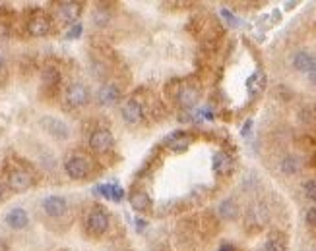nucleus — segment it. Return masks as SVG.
Returning <instances> with one entry per match:
<instances>
[{
	"mask_svg": "<svg viewBox=\"0 0 316 251\" xmlns=\"http://www.w3.org/2000/svg\"><path fill=\"white\" fill-rule=\"evenodd\" d=\"M41 128L54 139H68L70 137V128L64 120L56 118V116H43L41 118Z\"/></svg>",
	"mask_w": 316,
	"mask_h": 251,
	"instance_id": "obj_1",
	"label": "nucleus"
},
{
	"mask_svg": "<svg viewBox=\"0 0 316 251\" xmlns=\"http://www.w3.org/2000/svg\"><path fill=\"white\" fill-rule=\"evenodd\" d=\"M64 170H66V174H68L70 178L82 180V178H86L88 172H90V160H88L86 156H82V154H72V156L66 158Z\"/></svg>",
	"mask_w": 316,
	"mask_h": 251,
	"instance_id": "obj_2",
	"label": "nucleus"
},
{
	"mask_svg": "<svg viewBox=\"0 0 316 251\" xmlns=\"http://www.w3.org/2000/svg\"><path fill=\"white\" fill-rule=\"evenodd\" d=\"M64 100L70 108H80L90 100V91L84 83H70L64 93Z\"/></svg>",
	"mask_w": 316,
	"mask_h": 251,
	"instance_id": "obj_3",
	"label": "nucleus"
},
{
	"mask_svg": "<svg viewBox=\"0 0 316 251\" xmlns=\"http://www.w3.org/2000/svg\"><path fill=\"white\" fill-rule=\"evenodd\" d=\"M86 228H88V232L93 234V236L105 234L107 228H109V214H107L105 211H101V209L91 211V212L88 214V218H86Z\"/></svg>",
	"mask_w": 316,
	"mask_h": 251,
	"instance_id": "obj_4",
	"label": "nucleus"
},
{
	"mask_svg": "<svg viewBox=\"0 0 316 251\" xmlns=\"http://www.w3.org/2000/svg\"><path fill=\"white\" fill-rule=\"evenodd\" d=\"M31 186H33V178H31L29 172L18 168V170H12V172L8 174V188H10L12 192H18V193H20V192L29 190Z\"/></svg>",
	"mask_w": 316,
	"mask_h": 251,
	"instance_id": "obj_5",
	"label": "nucleus"
},
{
	"mask_svg": "<svg viewBox=\"0 0 316 251\" xmlns=\"http://www.w3.org/2000/svg\"><path fill=\"white\" fill-rule=\"evenodd\" d=\"M90 147L95 151V153H107L113 147V135L111 132L105 128H99L95 130L91 135H90Z\"/></svg>",
	"mask_w": 316,
	"mask_h": 251,
	"instance_id": "obj_6",
	"label": "nucleus"
},
{
	"mask_svg": "<svg viewBox=\"0 0 316 251\" xmlns=\"http://www.w3.org/2000/svg\"><path fill=\"white\" fill-rule=\"evenodd\" d=\"M120 114H122V120H124L128 126H136V124H140V122H142V116H144V112H142V104H140L136 99L126 100V102L122 104Z\"/></svg>",
	"mask_w": 316,
	"mask_h": 251,
	"instance_id": "obj_7",
	"label": "nucleus"
},
{
	"mask_svg": "<svg viewBox=\"0 0 316 251\" xmlns=\"http://www.w3.org/2000/svg\"><path fill=\"white\" fill-rule=\"evenodd\" d=\"M66 209H68V203H66V199L62 195H49V197L43 199V211L51 218L62 216L66 212Z\"/></svg>",
	"mask_w": 316,
	"mask_h": 251,
	"instance_id": "obj_8",
	"label": "nucleus"
},
{
	"mask_svg": "<svg viewBox=\"0 0 316 251\" xmlns=\"http://www.w3.org/2000/svg\"><path fill=\"white\" fill-rule=\"evenodd\" d=\"M6 224H8L10 228H14V230H22V228H25V226L29 224V216H27L25 209H22V207H14V209H10V211H8V214H6Z\"/></svg>",
	"mask_w": 316,
	"mask_h": 251,
	"instance_id": "obj_9",
	"label": "nucleus"
},
{
	"mask_svg": "<svg viewBox=\"0 0 316 251\" xmlns=\"http://www.w3.org/2000/svg\"><path fill=\"white\" fill-rule=\"evenodd\" d=\"M27 31H29V35H33V37H45V35H49V31H51V21H49V18H45V16H35V18H31L29 23H27Z\"/></svg>",
	"mask_w": 316,
	"mask_h": 251,
	"instance_id": "obj_10",
	"label": "nucleus"
},
{
	"mask_svg": "<svg viewBox=\"0 0 316 251\" xmlns=\"http://www.w3.org/2000/svg\"><path fill=\"white\" fill-rule=\"evenodd\" d=\"M80 12H82V6L78 2H60L58 4V18L62 21H66V23L76 21Z\"/></svg>",
	"mask_w": 316,
	"mask_h": 251,
	"instance_id": "obj_11",
	"label": "nucleus"
},
{
	"mask_svg": "<svg viewBox=\"0 0 316 251\" xmlns=\"http://www.w3.org/2000/svg\"><path fill=\"white\" fill-rule=\"evenodd\" d=\"M118 97H120V89L114 83H107L97 93V100H99L101 106H113L118 100Z\"/></svg>",
	"mask_w": 316,
	"mask_h": 251,
	"instance_id": "obj_12",
	"label": "nucleus"
},
{
	"mask_svg": "<svg viewBox=\"0 0 316 251\" xmlns=\"http://www.w3.org/2000/svg\"><path fill=\"white\" fill-rule=\"evenodd\" d=\"M313 62H315V56H313L311 52H307V50H301V52H297V54L293 56V66H295V70H299V72H307V74H309Z\"/></svg>",
	"mask_w": 316,
	"mask_h": 251,
	"instance_id": "obj_13",
	"label": "nucleus"
},
{
	"mask_svg": "<svg viewBox=\"0 0 316 251\" xmlns=\"http://www.w3.org/2000/svg\"><path fill=\"white\" fill-rule=\"evenodd\" d=\"M264 85H266V74L260 72V70L254 72V74L248 77V81H247V89H248L250 95H258V93L264 89Z\"/></svg>",
	"mask_w": 316,
	"mask_h": 251,
	"instance_id": "obj_14",
	"label": "nucleus"
},
{
	"mask_svg": "<svg viewBox=\"0 0 316 251\" xmlns=\"http://www.w3.org/2000/svg\"><path fill=\"white\" fill-rule=\"evenodd\" d=\"M130 205L134 211H148L150 209V197L144 192H134L130 193Z\"/></svg>",
	"mask_w": 316,
	"mask_h": 251,
	"instance_id": "obj_15",
	"label": "nucleus"
},
{
	"mask_svg": "<svg viewBox=\"0 0 316 251\" xmlns=\"http://www.w3.org/2000/svg\"><path fill=\"white\" fill-rule=\"evenodd\" d=\"M237 212H239V207H237V203L233 199H225L221 201V205H219V214H221V218H225V220H233L235 216H237Z\"/></svg>",
	"mask_w": 316,
	"mask_h": 251,
	"instance_id": "obj_16",
	"label": "nucleus"
},
{
	"mask_svg": "<svg viewBox=\"0 0 316 251\" xmlns=\"http://www.w3.org/2000/svg\"><path fill=\"white\" fill-rule=\"evenodd\" d=\"M213 170L217 174H227L231 170V158L227 154H223V153H217L213 156Z\"/></svg>",
	"mask_w": 316,
	"mask_h": 251,
	"instance_id": "obj_17",
	"label": "nucleus"
},
{
	"mask_svg": "<svg viewBox=\"0 0 316 251\" xmlns=\"http://www.w3.org/2000/svg\"><path fill=\"white\" fill-rule=\"evenodd\" d=\"M198 100V91L194 87H184L181 93H179V102L182 106H192L194 102Z\"/></svg>",
	"mask_w": 316,
	"mask_h": 251,
	"instance_id": "obj_18",
	"label": "nucleus"
},
{
	"mask_svg": "<svg viewBox=\"0 0 316 251\" xmlns=\"http://www.w3.org/2000/svg\"><path fill=\"white\" fill-rule=\"evenodd\" d=\"M167 143H169V147H171L173 151H184L188 145H190V137L177 134V135L169 137V139H167Z\"/></svg>",
	"mask_w": 316,
	"mask_h": 251,
	"instance_id": "obj_19",
	"label": "nucleus"
},
{
	"mask_svg": "<svg viewBox=\"0 0 316 251\" xmlns=\"http://www.w3.org/2000/svg\"><path fill=\"white\" fill-rule=\"evenodd\" d=\"M41 79H43V83H45V85L53 87V85L58 83L60 74H58V70H56V68H45V70H43V74H41Z\"/></svg>",
	"mask_w": 316,
	"mask_h": 251,
	"instance_id": "obj_20",
	"label": "nucleus"
},
{
	"mask_svg": "<svg viewBox=\"0 0 316 251\" xmlns=\"http://www.w3.org/2000/svg\"><path fill=\"white\" fill-rule=\"evenodd\" d=\"M299 168H301V164H299L297 156H285L281 162V170L285 174H295V172H299Z\"/></svg>",
	"mask_w": 316,
	"mask_h": 251,
	"instance_id": "obj_21",
	"label": "nucleus"
},
{
	"mask_svg": "<svg viewBox=\"0 0 316 251\" xmlns=\"http://www.w3.org/2000/svg\"><path fill=\"white\" fill-rule=\"evenodd\" d=\"M262 251H285V244L279 242V240H268V242L264 244Z\"/></svg>",
	"mask_w": 316,
	"mask_h": 251,
	"instance_id": "obj_22",
	"label": "nucleus"
},
{
	"mask_svg": "<svg viewBox=\"0 0 316 251\" xmlns=\"http://www.w3.org/2000/svg\"><path fill=\"white\" fill-rule=\"evenodd\" d=\"M305 193H307V197L309 199L316 201V180H309V182H305Z\"/></svg>",
	"mask_w": 316,
	"mask_h": 251,
	"instance_id": "obj_23",
	"label": "nucleus"
},
{
	"mask_svg": "<svg viewBox=\"0 0 316 251\" xmlns=\"http://www.w3.org/2000/svg\"><path fill=\"white\" fill-rule=\"evenodd\" d=\"M221 16H223V18L229 21V25H233V27H237V25L241 23V21H239V18H237V16H233V14H231L229 10H225V8L221 10Z\"/></svg>",
	"mask_w": 316,
	"mask_h": 251,
	"instance_id": "obj_24",
	"label": "nucleus"
},
{
	"mask_svg": "<svg viewBox=\"0 0 316 251\" xmlns=\"http://www.w3.org/2000/svg\"><path fill=\"white\" fill-rule=\"evenodd\" d=\"M82 35V23H74L70 27V31L66 33V39H78Z\"/></svg>",
	"mask_w": 316,
	"mask_h": 251,
	"instance_id": "obj_25",
	"label": "nucleus"
},
{
	"mask_svg": "<svg viewBox=\"0 0 316 251\" xmlns=\"http://www.w3.org/2000/svg\"><path fill=\"white\" fill-rule=\"evenodd\" d=\"M124 197V190L120 186H113V201H122Z\"/></svg>",
	"mask_w": 316,
	"mask_h": 251,
	"instance_id": "obj_26",
	"label": "nucleus"
},
{
	"mask_svg": "<svg viewBox=\"0 0 316 251\" xmlns=\"http://www.w3.org/2000/svg\"><path fill=\"white\" fill-rule=\"evenodd\" d=\"M307 222L313 224V226H316V207H313V209L307 211Z\"/></svg>",
	"mask_w": 316,
	"mask_h": 251,
	"instance_id": "obj_27",
	"label": "nucleus"
},
{
	"mask_svg": "<svg viewBox=\"0 0 316 251\" xmlns=\"http://www.w3.org/2000/svg\"><path fill=\"white\" fill-rule=\"evenodd\" d=\"M250 130H252V120H247L245 126H243V132H241L243 137H248V135H250Z\"/></svg>",
	"mask_w": 316,
	"mask_h": 251,
	"instance_id": "obj_28",
	"label": "nucleus"
},
{
	"mask_svg": "<svg viewBox=\"0 0 316 251\" xmlns=\"http://www.w3.org/2000/svg\"><path fill=\"white\" fill-rule=\"evenodd\" d=\"M309 77H311V81H313V83H316V56H315L313 66H311V70H309Z\"/></svg>",
	"mask_w": 316,
	"mask_h": 251,
	"instance_id": "obj_29",
	"label": "nucleus"
},
{
	"mask_svg": "<svg viewBox=\"0 0 316 251\" xmlns=\"http://www.w3.org/2000/svg\"><path fill=\"white\" fill-rule=\"evenodd\" d=\"M219 251H237V248H235L233 244H221Z\"/></svg>",
	"mask_w": 316,
	"mask_h": 251,
	"instance_id": "obj_30",
	"label": "nucleus"
},
{
	"mask_svg": "<svg viewBox=\"0 0 316 251\" xmlns=\"http://www.w3.org/2000/svg\"><path fill=\"white\" fill-rule=\"evenodd\" d=\"M8 33H10V31H8V27H6V25H0V39H6V37H8Z\"/></svg>",
	"mask_w": 316,
	"mask_h": 251,
	"instance_id": "obj_31",
	"label": "nucleus"
},
{
	"mask_svg": "<svg viewBox=\"0 0 316 251\" xmlns=\"http://www.w3.org/2000/svg\"><path fill=\"white\" fill-rule=\"evenodd\" d=\"M136 226H138V230H144V226H146V220L138 218V220H136Z\"/></svg>",
	"mask_w": 316,
	"mask_h": 251,
	"instance_id": "obj_32",
	"label": "nucleus"
},
{
	"mask_svg": "<svg viewBox=\"0 0 316 251\" xmlns=\"http://www.w3.org/2000/svg\"><path fill=\"white\" fill-rule=\"evenodd\" d=\"M4 199V186H2V184H0V201Z\"/></svg>",
	"mask_w": 316,
	"mask_h": 251,
	"instance_id": "obj_33",
	"label": "nucleus"
},
{
	"mask_svg": "<svg viewBox=\"0 0 316 251\" xmlns=\"http://www.w3.org/2000/svg\"><path fill=\"white\" fill-rule=\"evenodd\" d=\"M2 66H4V56L0 54V70H2Z\"/></svg>",
	"mask_w": 316,
	"mask_h": 251,
	"instance_id": "obj_34",
	"label": "nucleus"
}]
</instances>
